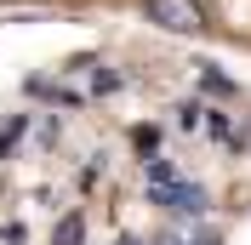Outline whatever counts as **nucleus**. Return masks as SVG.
I'll return each instance as SVG.
<instances>
[{
  "label": "nucleus",
  "instance_id": "nucleus-1",
  "mask_svg": "<svg viewBox=\"0 0 251 245\" xmlns=\"http://www.w3.org/2000/svg\"><path fill=\"white\" fill-rule=\"evenodd\" d=\"M143 12H149V23H160V29H172V34H194L205 23V12L194 0H143Z\"/></svg>",
  "mask_w": 251,
  "mask_h": 245
},
{
  "label": "nucleus",
  "instance_id": "nucleus-2",
  "mask_svg": "<svg viewBox=\"0 0 251 245\" xmlns=\"http://www.w3.org/2000/svg\"><path fill=\"white\" fill-rule=\"evenodd\" d=\"M166 205H172V211H183V217H205V188H188V183H177L172 194H166Z\"/></svg>",
  "mask_w": 251,
  "mask_h": 245
},
{
  "label": "nucleus",
  "instance_id": "nucleus-3",
  "mask_svg": "<svg viewBox=\"0 0 251 245\" xmlns=\"http://www.w3.org/2000/svg\"><path fill=\"white\" fill-rule=\"evenodd\" d=\"M80 240H86V222H80V217H63L57 234H51V245H80Z\"/></svg>",
  "mask_w": 251,
  "mask_h": 245
},
{
  "label": "nucleus",
  "instance_id": "nucleus-4",
  "mask_svg": "<svg viewBox=\"0 0 251 245\" xmlns=\"http://www.w3.org/2000/svg\"><path fill=\"white\" fill-rule=\"evenodd\" d=\"M200 114H205V108H200V103H183V108H177V120H183V125H188V131H194V125H200Z\"/></svg>",
  "mask_w": 251,
  "mask_h": 245
},
{
  "label": "nucleus",
  "instance_id": "nucleus-5",
  "mask_svg": "<svg viewBox=\"0 0 251 245\" xmlns=\"http://www.w3.org/2000/svg\"><path fill=\"white\" fill-rule=\"evenodd\" d=\"M120 245H137V240H120Z\"/></svg>",
  "mask_w": 251,
  "mask_h": 245
},
{
  "label": "nucleus",
  "instance_id": "nucleus-6",
  "mask_svg": "<svg viewBox=\"0 0 251 245\" xmlns=\"http://www.w3.org/2000/svg\"><path fill=\"white\" fill-rule=\"evenodd\" d=\"M172 245H188V240H172Z\"/></svg>",
  "mask_w": 251,
  "mask_h": 245
}]
</instances>
